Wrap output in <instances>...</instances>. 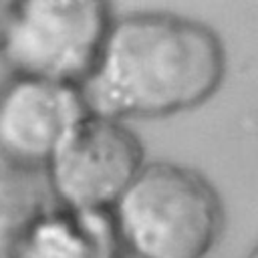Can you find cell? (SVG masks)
Returning <instances> with one entry per match:
<instances>
[{
    "mask_svg": "<svg viewBox=\"0 0 258 258\" xmlns=\"http://www.w3.org/2000/svg\"><path fill=\"white\" fill-rule=\"evenodd\" d=\"M127 258H206L224 232V206L198 171L145 163L111 210Z\"/></svg>",
    "mask_w": 258,
    "mask_h": 258,
    "instance_id": "7a4b0ae2",
    "label": "cell"
},
{
    "mask_svg": "<svg viewBox=\"0 0 258 258\" xmlns=\"http://www.w3.org/2000/svg\"><path fill=\"white\" fill-rule=\"evenodd\" d=\"M141 139L125 121L87 113L44 169L54 204L113 210L145 165Z\"/></svg>",
    "mask_w": 258,
    "mask_h": 258,
    "instance_id": "277c9868",
    "label": "cell"
},
{
    "mask_svg": "<svg viewBox=\"0 0 258 258\" xmlns=\"http://www.w3.org/2000/svg\"><path fill=\"white\" fill-rule=\"evenodd\" d=\"M12 6H14V0H0V50L4 46L8 22H10V16H12Z\"/></svg>",
    "mask_w": 258,
    "mask_h": 258,
    "instance_id": "52a82bcc",
    "label": "cell"
},
{
    "mask_svg": "<svg viewBox=\"0 0 258 258\" xmlns=\"http://www.w3.org/2000/svg\"><path fill=\"white\" fill-rule=\"evenodd\" d=\"M87 113L79 87L12 75L0 89V157L20 173L44 171Z\"/></svg>",
    "mask_w": 258,
    "mask_h": 258,
    "instance_id": "5b68a950",
    "label": "cell"
},
{
    "mask_svg": "<svg viewBox=\"0 0 258 258\" xmlns=\"http://www.w3.org/2000/svg\"><path fill=\"white\" fill-rule=\"evenodd\" d=\"M224 75L226 50L208 24L173 12H133L113 20L79 89L89 113L127 123L191 111Z\"/></svg>",
    "mask_w": 258,
    "mask_h": 258,
    "instance_id": "6da1fadb",
    "label": "cell"
},
{
    "mask_svg": "<svg viewBox=\"0 0 258 258\" xmlns=\"http://www.w3.org/2000/svg\"><path fill=\"white\" fill-rule=\"evenodd\" d=\"M113 20L101 0H18L0 56L14 77L81 87Z\"/></svg>",
    "mask_w": 258,
    "mask_h": 258,
    "instance_id": "3957f363",
    "label": "cell"
},
{
    "mask_svg": "<svg viewBox=\"0 0 258 258\" xmlns=\"http://www.w3.org/2000/svg\"><path fill=\"white\" fill-rule=\"evenodd\" d=\"M0 258H127L111 210H73L54 202L30 216Z\"/></svg>",
    "mask_w": 258,
    "mask_h": 258,
    "instance_id": "8992f818",
    "label": "cell"
},
{
    "mask_svg": "<svg viewBox=\"0 0 258 258\" xmlns=\"http://www.w3.org/2000/svg\"><path fill=\"white\" fill-rule=\"evenodd\" d=\"M246 258H258V242L252 246V250L248 252V256H246Z\"/></svg>",
    "mask_w": 258,
    "mask_h": 258,
    "instance_id": "ba28073f",
    "label": "cell"
}]
</instances>
